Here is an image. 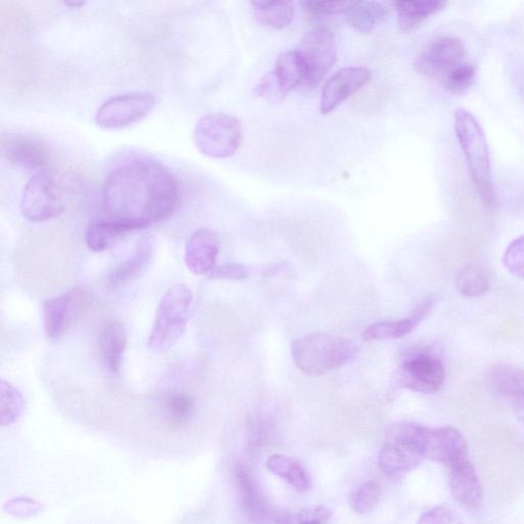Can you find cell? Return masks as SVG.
Instances as JSON below:
<instances>
[{
  "label": "cell",
  "instance_id": "6da1fadb",
  "mask_svg": "<svg viewBox=\"0 0 524 524\" xmlns=\"http://www.w3.org/2000/svg\"><path fill=\"white\" fill-rule=\"evenodd\" d=\"M102 198L109 218L142 230L168 220L178 206L180 189L177 179L162 164L135 161L110 172Z\"/></svg>",
  "mask_w": 524,
  "mask_h": 524
},
{
  "label": "cell",
  "instance_id": "7a4b0ae2",
  "mask_svg": "<svg viewBox=\"0 0 524 524\" xmlns=\"http://www.w3.org/2000/svg\"><path fill=\"white\" fill-rule=\"evenodd\" d=\"M291 353L299 371L320 377L356 360L359 347L343 337L311 333L295 339Z\"/></svg>",
  "mask_w": 524,
  "mask_h": 524
},
{
  "label": "cell",
  "instance_id": "3957f363",
  "mask_svg": "<svg viewBox=\"0 0 524 524\" xmlns=\"http://www.w3.org/2000/svg\"><path fill=\"white\" fill-rule=\"evenodd\" d=\"M455 134L465 155L473 185L486 204L496 203L488 142L482 126L468 110L458 108L454 116Z\"/></svg>",
  "mask_w": 524,
  "mask_h": 524
},
{
  "label": "cell",
  "instance_id": "277c9868",
  "mask_svg": "<svg viewBox=\"0 0 524 524\" xmlns=\"http://www.w3.org/2000/svg\"><path fill=\"white\" fill-rule=\"evenodd\" d=\"M193 292L184 284L170 287L162 297L149 336L152 351L163 353L183 337L193 305Z\"/></svg>",
  "mask_w": 524,
  "mask_h": 524
},
{
  "label": "cell",
  "instance_id": "5b68a950",
  "mask_svg": "<svg viewBox=\"0 0 524 524\" xmlns=\"http://www.w3.org/2000/svg\"><path fill=\"white\" fill-rule=\"evenodd\" d=\"M426 426L401 422L391 425L379 454V466L387 474L412 471L425 459Z\"/></svg>",
  "mask_w": 524,
  "mask_h": 524
},
{
  "label": "cell",
  "instance_id": "8992f818",
  "mask_svg": "<svg viewBox=\"0 0 524 524\" xmlns=\"http://www.w3.org/2000/svg\"><path fill=\"white\" fill-rule=\"evenodd\" d=\"M242 141L241 122L227 113H210L197 122L194 143L201 154L213 159L232 157Z\"/></svg>",
  "mask_w": 524,
  "mask_h": 524
},
{
  "label": "cell",
  "instance_id": "52a82bcc",
  "mask_svg": "<svg viewBox=\"0 0 524 524\" xmlns=\"http://www.w3.org/2000/svg\"><path fill=\"white\" fill-rule=\"evenodd\" d=\"M21 213L31 223H46L63 214L65 200L60 182L49 171L38 172L24 188Z\"/></svg>",
  "mask_w": 524,
  "mask_h": 524
},
{
  "label": "cell",
  "instance_id": "ba28073f",
  "mask_svg": "<svg viewBox=\"0 0 524 524\" xmlns=\"http://www.w3.org/2000/svg\"><path fill=\"white\" fill-rule=\"evenodd\" d=\"M304 68L305 81L319 85L337 60V47L333 34L325 27H317L305 34L297 50Z\"/></svg>",
  "mask_w": 524,
  "mask_h": 524
},
{
  "label": "cell",
  "instance_id": "9c48e42d",
  "mask_svg": "<svg viewBox=\"0 0 524 524\" xmlns=\"http://www.w3.org/2000/svg\"><path fill=\"white\" fill-rule=\"evenodd\" d=\"M157 98L148 92L113 97L98 109L96 123L105 129H119L146 118L155 108Z\"/></svg>",
  "mask_w": 524,
  "mask_h": 524
},
{
  "label": "cell",
  "instance_id": "30bf717a",
  "mask_svg": "<svg viewBox=\"0 0 524 524\" xmlns=\"http://www.w3.org/2000/svg\"><path fill=\"white\" fill-rule=\"evenodd\" d=\"M398 387L432 395L446 380L444 362L431 354H418L405 361L393 374Z\"/></svg>",
  "mask_w": 524,
  "mask_h": 524
},
{
  "label": "cell",
  "instance_id": "8fae6325",
  "mask_svg": "<svg viewBox=\"0 0 524 524\" xmlns=\"http://www.w3.org/2000/svg\"><path fill=\"white\" fill-rule=\"evenodd\" d=\"M465 46L461 38L443 35L433 39L415 61L416 70L423 76L442 79L453 68L463 63Z\"/></svg>",
  "mask_w": 524,
  "mask_h": 524
},
{
  "label": "cell",
  "instance_id": "7c38bea8",
  "mask_svg": "<svg viewBox=\"0 0 524 524\" xmlns=\"http://www.w3.org/2000/svg\"><path fill=\"white\" fill-rule=\"evenodd\" d=\"M5 160L14 167L43 172L52 163V151L46 142L34 136L8 131L2 136Z\"/></svg>",
  "mask_w": 524,
  "mask_h": 524
},
{
  "label": "cell",
  "instance_id": "4fadbf2b",
  "mask_svg": "<svg viewBox=\"0 0 524 524\" xmlns=\"http://www.w3.org/2000/svg\"><path fill=\"white\" fill-rule=\"evenodd\" d=\"M240 501L251 524H292V518L274 508L261 493L255 479L243 465L234 469Z\"/></svg>",
  "mask_w": 524,
  "mask_h": 524
},
{
  "label": "cell",
  "instance_id": "5bb4252c",
  "mask_svg": "<svg viewBox=\"0 0 524 524\" xmlns=\"http://www.w3.org/2000/svg\"><path fill=\"white\" fill-rule=\"evenodd\" d=\"M84 290L75 287L60 296L48 299L42 304L43 323L49 338L62 337L80 317L87 304Z\"/></svg>",
  "mask_w": 524,
  "mask_h": 524
},
{
  "label": "cell",
  "instance_id": "9a60e30c",
  "mask_svg": "<svg viewBox=\"0 0 524 524\" xmlns=\"http://www.w3.org/2000/svg\"><path fill=\"white\" fill-rule=\"evenodd\" d=\"M425 459L449 468L467 461L468 446L463 434L452 426L426 427Z\"/></svg>",
  "mask_w": 524,
  "mask_h": 524
},
{
  "label": "cell",
  "instance_id": "2e32d148",
  "mask_svg": "<svg viewBox=\"0 0 524 524\" xmlns=\"http://www.w3.org/2000/svg\"><path fill=\"white\" fill-rule=\"evenodd\" d=\"M372 72L366 67H351L337 71L325 83L320 111L330 114L346 100L356 95L370 81Z\"/></svg>",
  "mask_w": 524,
  "mask_h": 524
},
{
  "label": "cell",
  "instance_id": "e0dca14e",
  "mask_svg": "<svg viewBox=\"0 0 524 524\" xmlns=\"http://www.w3.org/2000/svg\"><path fill=\"white\" fill-rule=\"evenodd\" d=\"M218 253H220V240L216 233L208 228L198 229L187 242L186 265L193 274L208 276L216 268Z\"/></svg>",
  "mask_w": 524,
  "mask_h": 524
},
{
  "label": "cell",
  "instance_id": "ac0fdd59",
  "mask_svg": "<svg viewBox=\"0 0 524 524\" xmlns=\"http://www.w3.org/2000/svg\"><path fill=\"white\" fill-rule=\"evenodd\" d=\"M451 469V491L464 508L475 511L483 505V488L472 463L467 460Z\"/></svg>",
  "mask_w": 524,
  "mask_h": 524
},
{
  "label": "cell",
  "instance_id": "d6986e66",
  "mask_svg": "<svg viewBox=\"0 0 524 524\" xmlns=\"http://www.w3.org/2000/svg\"><path fill=\"white\" fill-rule=\"evenodd\" d=\"M433 299L426 298L411 315L402 320L378 322L369 326L364 332L366 341L399 339L409 335L430 314Z\"/></svg>",
  "mask_w": 524,
  "mask_h": 524
},
{
  "label": "cell",
  "instance_id": "ffe728a7",
  "mask_svg": "<svg viewBox=\"0 0 524 524\" xmlns=\"http://www.w3.org/2000/svg\"><path fill=\"white\" fill-rule=\"evenodd\" d=\"M99 347L105 370L111 375H118L127 347V332L124 325L119 322L106 324L100 334Z\"/></svg>",
  "mask_w": 524,
  "mask_h": 524
},
{
  "label": "cell",
  "instance_id": "44dd1931",
  "mask_svg": "<svg viewBox=\"0 0 524 524\" xmlns=\"http://www.w3.org/2000/svg\"><path fill=\"white\" fill-rule=\"evenodd\" d=\"M138 231L133 224L104 218L93 222L85 233V242L94 252H104L113 247L127 233Z\"/></svg>",
  "mask_w": 524,
  "mask_h": 524
},
{
  "label": "cell",
  "instance_id": "7402d4cb",
  "mask_svg": "<svg viewBox=\"0 0 524 524\" xmlns=\"http://www.w3.org/2000/svg\"><path fill=\"white\" fill-rule=\"evenodd\" d=\"M153 256V245L147 238L142 239L134 254L121 262L108 276L114 285H122L139 278L149 267Z\"/></svg>",
  "mask_w": 524,
  "mask_h": 524
},
{
  "label": "cell",
  "instance_id": "603a6c76",
  "mask_svg": "<svg viewBox=\"0 0 524 524\" xmlns=\"http://www.w3.org/2000/svg\"><path fill=\"white\" fill-rule=\"evenodd\" d=\"M447 5L443 0H401L393 3L403 31L413 30L430 16L444 10Z\"/></svg>",
  "mask_w": 524,
  "mask_h": 524
},
{
  "label": "cell",
  "instance_id": "cb8c5ba5",
  "mask_svg": "<svg viewBox=\"0 0 524 524\" xmlns=\"http://www.w3.org/2000/svg\"><path fill=\"white\" fill-rule=\"evenodd\" d=\"M491 381L498 395L517 405L524 404V369L511 365H497Z\"/></svg>",
  "mask_w": 524,
  "mask_h": 524
},
{
  "label": "cell",
  "instance_id": "d4e9b609",
  "mask_svg": "<svg viewBox=\"0 0 524 524\" xmlns=\"http://www.w3.org/2000/svg\"><path fill=\"white\" fill-rule=\"evenodd\" d=\"M268 469L275 475L287 480L288 484L299 493H308L313 488L311 475L300 462L286 455L276 454L267 461Z\"/></svg>",
  "mask_w": 524,
  "mask_h": 524
},
{
  "label": "cell",
  "instance_id": "484cf974",
  "mask_svg": "<svg viewBox=\"0 0 524 524\" xmlns=\"http://www.w3.org/2000/svg\"><path fill=\"white\" fill-rule=\"evenodd\" d=\"M390 14L389 9L377 2H353L346 11L349 25L360 33H369L382 25Z\"/></svg>",
  "mask_w": 524,
  "mask_h": 524
},
{
  "label": "cell",
  "instance_id": "4316f807",
  "mask_svg": "<svg viewBox=\"0 0 524 524\" xmlns=\"http://www.w3.org/2000/svg\"><path fill=\"white\" fill-rule=\"evenodd\" d=\"M455 283L460 294L476 298L485 295L491 289L492 275L484 265L471 264L457 273Z\"/></svg>",
  "mask_w": 524,
  "mask_h": 524
},
{
  "label": "cell",
  "instance_id": "83f0119b",
  "mask_svg": "<svg viewBox=\"0 0 524 524\" xmlns=\"http://www.w3.org/2000/svg\"><path fill=\"white\" fill-rule=\"evenodd\" d=\"M255 18L262 25L281 30L289 26L295 15V6L291 2H252Z\"/></svg>",
  "mask_w": 524,
  "mask_h": 524
},
{
  "label": "cell",
  "instance_id": "f1b7e54d",
  "mask_svg": "<svg viewBox=\"0 0 524 524\" xmlns=\"http://www.w3.org/2000/svg\"><path fill=\"white\" fill-rule=\"evenodd\" d=\"M163 416L171 428H181L189 424L195 414L193 399L184 392H169L163 399Z\"/></svg>",
  "mask_w": 524,
  "mask_h": 524
},
{
  "label": "cell",
  "instance_id": "f546056e",
  "mask_svg": "<svg viewBox=\"0 0 524 524\" xmlns=\"http://www.w3.org/2000/svg\"><path fill=\"white\" fill-rule=\"evenodd\" d=\"M272 73L286 96L305 80V68L297 51L282 54Z\"/></svg>",
  "mask_w": 524,
  "mask_h": 524
},
{
  "label": "cell",
  "instance_id": "4dcf8cb0",
  "mask_svg": "<svg viewBox=\"0 0 524 524\" xmlns=\"http://www.w3.org/2000/svg\"><path fill=\"white\" fill-rule=\"evenodd\" d=\"M24 398L21 391L6 380L0 382V423L11 426L22 415Z\"/></svg>",
  "mask_w": 524,
  "mask_h": 524
},
{
  "label": "cell",
  "instance_id": "1f68e13d",
  "mask_svg": "<svg viewBox=\"0 0 524 524\" xmlns=\"http://www.w3.org/2000/svg\"><path fill=\"white\" fill-rule=\"evenodd\" d=\"M476 76V67L471 63H461L442 79L444 89L452 95H462L470 89Z\"/></svg>",
  "mask_w": 524,
  "mask_h": 524
},
{
  "label": "cell",
  "instance_id": "d6a6232c",
  "mask_svg": "<svg viewBox=\"0 0 524 524\" xmlns=\"http://www.w3.org/2000/svg\"><path fill=\"white\" fill-rule=\"evenodd\" d=\"M381 499V489L378 483L368 482L359 487L349 499L353 510L359 514L374 511Z\"/></svg>",
  "mask_w": 524,
  "mask_h": 524
},
{
  "label": "cell",
  "instance_id": "836d02e7",
  "mask_svg": "<svg viewBox=\"0 0 524 524\" xmlns=\"http://www.w3.org/2000/svg\"><path fill=\"white\" fill-rule=\"evenodd\" d=\"M503 264L512 276L524 280V236L509 244L503 256Z\"/></svg>",
  "mask_w": 524,
  "mask_h": 524
},
{
  "label": "cell",
  "instance_id": "e575fe53",
  "mask_svg": "<svg viewBox=\"0 0 524 524\" xmlns=\"http://www.w3.org/2000/svg\"><path fill=\"white\" fill-rule=\"evenodd\" d=\"M353 2H305L303 10L313 18L345 14Z\"/></svg>",
  "mask_w": 524,
  "mask_h": 524
},
{
  "label": "cell",
  "instance_id": "d590c367",
  "mask_svg": "<svg viewBox=\"0 0 524 524\" xmlns=\"http://www.w3.org/2000/svg\"><path fill=\"white\" fill-rule=\"evenodd\" d=\"M254 94L273 104L281 103L287 97L281 90L272 72L268 73L258 82Z\"/></svg>",
  "mask_w": 524,
  "mask_h": 524
},
{
  "label": "cell",
  "instance_id": "8d00e7d4",
  "mask_svg": "<svg viewBox=\"0 0 524 524\" xmlns=\"http://www.w3.org/2000/svg\"><path fill=\"white\" fill-rule=\"evenodd\" d=\"M417 524H463V521L450 507L438 506L421 515Z\"/></svg>",
  "mask_w": 524,
  "mask_h": 524
},
{
  "label": "cell",
  "instance_id": "74e56055",
  "mask_svg": "<svg viewBox=\"0 0 524 524\" xmlns=\"http://www.w3.org/2000/svg\"><path fill=\"white\" fill-rule=\"evenodd\" d=\"M250 276V271L246 266L240 264H225L216 267L208 276V280H231L242 281Z\"/></svg>",
  "mask_w": 524,
  "mask_h": 524
},
{
  "label": "cell",
  "instance_id": "f35d334b",
  "mask_svg": "<svg viewBox=\"0 0 524 524\" xmlns=\"http://www.w3.org/2000/svg\"><path fill=\"white\" fill-rule=\"evenodd\" d=\"M332 517V512L326 507L302 509L297 515L298 524H327Z\"/></svg>",
  "mask_w": 524,
  "mask_h": 524
},
{
  "label": "cell",
  "instance_id": "ab89813d",
  "mask_svg": "<svg viewBox=\"0 0 524 524\" xmlns=\"http://www.w3.org/2000/svg\"><path fill=\"white\" fill-rule=\"evenodd\" d=\"M514 414L516 419L524 426V404L523 405H517Z\"/></svg>",
  "mask_w": 524,
  "mask_h": 524
},
{
  "label": "cell",
  "instance_id": "60d3db41",
  "mask_svg": "<svg viewBox=\"0 0 524 524\" xmlns=\"http://www.w3.org/2000/svg\"><path fill=\"white\" fill-rule=\"evenodd\" d=\"M86 3L85 2H66L64 3L65 6L70 8H80L83 7Z\"/></svg>",
  "mask_w": 524,
  "mask_h": 524
}]
</instances>
